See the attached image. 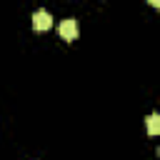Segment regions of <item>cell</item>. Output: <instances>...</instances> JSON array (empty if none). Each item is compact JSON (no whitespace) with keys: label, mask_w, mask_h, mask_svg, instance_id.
<instances>
[{"label":"cell","mask_w":160,"mask_h":160,"mask_svg":"<svg viewBox=\"0 0 160 160\" xmlns=\"http://www.w3.org/2000/svg\"><path fill=\"white\" fill-rule=\"evenodd\" d=\"M148 132H150V135H158V132H160V115H158V112H152V115L148 118Z\"/></svg>","instance_id":"3"},{"label":"cell","mask_w":160,"mask_h":160,"mask_svg":"<svg viewBox=\"0 0 160 160\" xmlns=\"http://www.w3.org/2000/svg\"><path fill=\"white\" fill-rule=\"evenodd\" d=\"M58 35H60L62 40H68V42H72V40L78 38V22H75L72 18H68V20H62V22H60V28H58Z\"/></svg>","instance_id":"2"},{"label":"cell","mask_w":160,"mask_h":160,"mask_svg":"<svg viewBox=\"0 0 160 160\" xmlns=\"http://www.w3.org/2000/svg\"><path fill=\"white\" fill-rule=\"evenodd\" d=\"M32 28L40 32V30H50L52 28V15L48 10H35L32 12Z\"/></svg>","instance_id":"1"}]
</instances>
